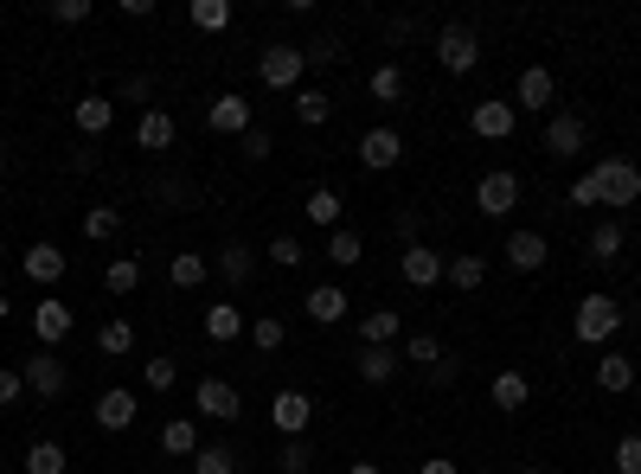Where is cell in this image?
<instances>
[{
	"instance_id": "1",
	"label": "cell",
	"mask_w": 641,
	"mask_h": 474,
	"mask_svg": "<svg viewBox=\"0 0 641 474\" xmlns=\"http://www.w3.org/2000/svg\"><path fill=\"white\" fill-rule=\"evenodd\" d=\"M20 379H26V392H33V398H46V405H52V398H65V385H72V372H65L59 346H39V353L20 366Z\"/></svg>"
},
{
	"instance_id": "2",
	"label": "cell",
	"mask_w": 641,
	"mask_h": 474,
	"mask_svg": "<svg viewBox=\"0 0 641 474\" xmlns=\"http://www.w3.org/2000/svg\"><path fill=\"white\" fill-rule=\"evenodd\" d=\"M616 328H623V302L616 295H584L577 302V340L584 346H603Z\"/></svg>"
},
{
	"instance_id": "3",
	"label": "cell",
	"mask_w": 641,
	"mask_h": 474,
	"mask_svg": "<svg viewBox=\"0 0 641 474\" xmlns=\"http://www.w3.org/2000/svg\"><path fill=\"white\" fill-rule=\"evenodd\" d=\"M590 180H597L603 205H636L641 200V167H636V161H597V167H590Z\"/></svg>"
},
{
	"instance_id": "4",
	"label": "cell",
	"mask_w": 641,
	"mask_h": 474,
	"mask_svg": "<svg viewBox=\"0 0 641 474\" xmlns=\"http://www.w3.org/2000/svg\"><path fill=\"white\" fill-rule=\"evenodd\" d=\"M302 71H308V52H302V46H270V52L257 59V77H264L270 90H302Z\"/></svg>"
},
{
	"instance_id": "5",
	"label": "cell",
	"mask_w": 641,
	"mask_h": 474,
	"mask_svg": "<svg viewBox=\"0 0 641 474\" xmlns=\"http://www.w3.org/2000/svg\"><path fill=\"white\" fill-rule=\"evenodd\" d=\"M193 410L213 417V423H238V417H244V398H238L231 379H200V385H193Z\"/></svg>"
},
{
	"instance_id": "6",
	"label": "cell",
	"mask_w": 641,
	"mask_h": 474,
	"mask_svg": "<svg viewBox=\"0 0 641 474\" xmlns=\"http://www.w3.org/2000/svg\"><path fill=\"white\" fill-rule=\"evenodd\" d=\"M436 59H443V71H475V59H482V46H475V26H462V20H449L443 33H436Z\"/></svg>"
},
{
	"instance_id": "7",
	"label": "cell",
	"mask_w": 641,
	"mask_h": 474,
	"mask_svg": "<svg viewBox=\"0 0 641 474\" xmlns=\"http://www.w3.org/2000/svg\"><path fill=\"white\" fill-rule=\"evenodd\" d=\"M302 315H308L315 328H341V321L354 315V302H347V289H341V282H315V289L302 295Z\"/></svg>"
},
{
	"instance_id": "8",
	"label": "cell",
	"mask_w": 641,
	"mask_h": 474,
	"mask_svg": "<svg viewBox=\"0 0 641 474\" xmlns=\"http://www.w3.org/2000/svg\"><path fill=\"white\" fill-rule=\"evenodd\" d=\"M513 205H520V174H507V167L482 174V187H475V212H482V218H507Z\"/></svg>"
},
{
	"instance_id": "9",
	"label": "cell",
	"mask_w": 641,
	"mask_h": 474,
	"mask_svg": "<svg viewBox=\"0 0 641 474\" xmlns=\"http://www.w3.org/2000/svg\"><path fill=\"white\" fill-rule=\"evenodd\" d=\"M398 161H405V136L398 129H366L359 136V167L366 174H392Z\"/></svg>"
},
{
	"instance_id": "10",
	"label": "cell",
	"mask_w": 641,
	"mask_h": 474,
	"mask_svg": "<svg viewBox=\"0 0 641 474\" xmlns=\"http://www.w3.org/2000/svg\"><path fill=\"white\" fill-rule=\"evenodd\" d=\"M270 423H277L283 436H308V423H315V398H308V392H295V385L277 392V398H270Z\"/></svg>"
},
{
	"instance_id": "11",
	"label": "cell",
	"mask_w": 641,
	"mask_h": 474,
	"mask_svg": "<svg viewBox=\"0 0 641 474\" xmlns=\"http://www.w3.org/2000/svg\"><path fill=\"white\" fill-rule=\"evenodd\" d=\"M552 97H559V77H552L546 65L520 71V84H513V110H552Z\"/></svg>"
},
{
	"instance_id": "12",
	"label": "cell",
	"mask_w": 641,
	"mask_h": 474,
	"mask_svg": "<svg viewBox=\"0 0 641 474\" xmlns=\"http://www.w3.org/2000/svg\"><path fill=\"white\" fill-rule=\"evenodd\" d=\"M206 123H213L218 136H251V129H257V123H251V103H244L238 90H225V97L206 103Z\"/></svg>"
},
{
	"instance_id": "13",
	"label": "cell",
	"mask_w": 641,
	"mask_h": 474,
	"mask_svg": "<svg viewBox=\"0 0 641 474\" xmlns=\"http://www.w3.org/2000/svg\"><path fill=\"white\" fill-rule=\"evenodd\" d=\"M443 264H449V257H436L430 244H405V257H398V276H405L411 289H436V282H443Z\"/></svg>"
},
{
	"instance_id": "14",
	"label": "cell",
	"mask_w": 641,
	"mask_h": 474,
	"mask_svg": "<svg viewBox=\"0 0 641 474\" xmlns=\"http://www.w3.org/2000/svg\"><path fill=\"white\" fill-rule=\"evenodd\" d=\"M469 129L482 141H507L520 129V110H513V103H475V110H469Z\"/></svg>"
},
{
	"instance_id": "15",
	"label": "cell",
	"mask_w": 641,
	"mask_h": 474,
	"mask_svg": "<svg viewBox=\"0 0 641 474\" xmlns=\"http://www.w3.org/2000/svg\"><path fill=\"white\" fill-rule=\"evenodd\" d=\"M90 417H97V430H116V436H123V430H136L142 405H136V392H103Z\"/></svg>"
},
{
	"instance_id": "16",
	"label": "cell",
	"mask_w": 641,
	"mask_h": 474,
	"mask_svg": "<svg viewBox=\"0 0 641 474\" xmlns=\"http://www.w3.org/2000/svg\"><path fill=\"white\" fill-rule=\"evenodd\" d=\"M33 334H39V346H65V334H72V308H65L59 295H46V302L33 308Z\"/></svg>"
},
{
	"instance_id": "17",
	"label": "cell",
	"mask_w": 641,
	"mask_h": 474,
	"mask_svg": "<svg viewBox=\"0 0 641 474\" xmlns=\"http://www.w3.org/2000/svg\"><path fill=\"white\" fill-rule=\"evenodd\" d=\"M174 136H180V123H174V110H161V103H148L142 123H136V141H142L148 154H161V148H174Z\"/></svg>"
},
{
	"instance_id": "18",
	"label": "cell",
	"mask_w": 641,
	"mask_h": 474,
	"mask_svg": "<svg viewBox=\"0 0 641 474\" xmlns=\"http://www.w3.org/2000/svg\"><path fill=\"white\" fill-rule=\"evenodd\" d=\"M398 340H405L398 308H366L359 315V346H398Z\"/></svg>"
},
{
	"instance_id": "19",
	"label": "cell",
	"mask_w": 641,
	"mask_h": 474,
	"mask_svg": "<svg viewBox=\"0 0 641 474\" xmlns=\"http://www.w3.org/2000/svg\"><path fill=\"white\" fill-rule=\"evenodd\" d=\"M546 257H552V244H546L539 231H513V238H507V264H513L520 276L546 270Z\"/></svg>"
},
{
	"instance_id": "20",
	"label": "cell",
	"mask_w": 641,
	"mask_h": 474,
	"mask_svg": "<svg viewBox=\"0 0 641 474\" xmlns=\"http://www.w3.org/2000/svg\"><path fill=\"white\" fill-rule=\"evenodd\" d=\"M398 366H405L398 346H359V379H366V385H392Z\"/></svg>"
},
{
	"instance_id": "21",
	"label": "cell",
	"mask_w": 641,
	"mask_h": 474,
	"mask_svg": "<svg viewBox=\"0 0 641 474\" xmlns=\"http://www.w3.org/2000/svg\"><path fill=\"white\" fill-rule=\"evenodd\" d=\"M206 340H218V346H231V340L251 334V321H244V308H231V302H218V308H206Z\"/></svg>"
},
{
	"instance_id": "22",
	"label": "cell",
	"mask_w": 641,
	"mask_h": 474,
	"mask_svg": "<svg viewBox=\"0 0 641 474\" xmlns=\"http://www.w3.org/2000/svg\"><path fill=\"white\" fill-rule=\"evenodd\" d=\"M20 264H26V276H33V282H46V289H52V282L65 276V251H59L52 238H39V244H33V251H26Z\"/></svg>"
},
{
	"instance_id": "23",
	"label": "cell",
	"mask_w": 641,
	"mask_h": 474,
	"mask_svg": "<svg viewBox=\"0 0 641 474\" xmlns=\"http://www.w3.org/2000/svg\"><path fill=\"white\" fill-rule=\"evenodd\" d=\"M341 212H347V200H341L334 187H315V193L302 200V218H308V225H321V231H341Z\"/></svg>"
},
{
	"instance_id": "24",
	"label": "cell",
	"mask_w": 641,
	"mask_h": 474,
	"mask_svg": "<svg viewBox=\"0 0 641 474\" xmlns=\"http://www.w3.org/2000/svg\"><path fill=\"white\" fill-rule=\"evenodd\" d=\"M206 276H213V257H200V251H174L167 257V282L174 289H206Z\"/></svg>"
},
{
	"instance_id": "25",
	"label": "cell",
	"mask_w": 641,
	"mask_h": 474,
	"mask_svg": "<svg viewBox=\"0 0 641 474\" xmlns=\"http://www.w3.org/2000/svg\"><path fill=\"white\" fill-rule=\"evenodd\" d=\"M577 148H584V116H552V123H546V154H559V161H571V154H577Z\"/></svg>"
},
{
	"instance_id": "26",
	"label": "cell",
	"mask_w": 641,
	"mask_h": 474,
	"mask_svg": "<svg viewBox=\"0 0 641 474\" xmlns=\"http://www.w3.org/2000/svg\"><path fill=\"white\" fill-rule=\"evenodd\" d=\"M72 123H77V129H84V136H103V129H110V123H116V103H110V97H97V90H90V97H77Z\"/></svg>"
},
{
	"instance_id": "27",
	"label": "cell",
	"mask_w": 641,
	"mask_h": 474,
	"mask_svg": "<svg viewBox=\"0 0 641 474\" xmlns=\"http://www.w3.org/2000/svg\"><path fill=\"white\" fill-rule=\"evenodd\" d=\"M488 398H495V410H526V398H533V379H526V372H495Z\"/></svg>"
},
{
	"instance_id": "28",
	"label": "cell",
	"mask_w": 641,
	"mask_h": 474,
	"mask_svg": "<svg viewBox=\"0 0 641 474\" xmlns=\"http://www.w3.org/2000/svg\"><path fill=\"white\" fill-rule=\"evenodd\" d=\"M636 385V359L629 353H603L597 359V392H629Z\"/></svg>"
},
{
	"instance_id": "29",
	"label": "cell",
	"mask_w": 641,
	"mask_h": 474,
	"mask_svg": "<svg viewBox=\"0 0 641 474\" xmlns=\"http://www.w3.org/2000/svg\"><path fill=\"white\" fill-rule=\"evenodd\" d=\"M443 282L462 289V295H475V289L488 282V257H449V264H443Z\"/></svg>"
},
{
	"instance_id": "30",
	"label": "cell",
	"mask_w": 641,
	"mask_h": 474,
	"mask_svg": "<svg viewBox=\"0 0 641 474\" xmlns=\"http://www.w3.org/2000/svg\"><path fill=\"white\" fill-rule=\"evenodd\" d=\"M72 469V456H65V443H52V436H39L33 449H26V474H65Z\"/></svg>"
},
{
	"instance_id": "31",
	"label": "cell",
	"mask_w": 641,
	"mask_h": 474,
	"mask_svg": "<svg viewBox=\"0 0 641 474\" xmlns=\"http://www.w3.org/2000/svg\"><path fill=\"white\" fill-rule=\"evenodd\" d=\"M161 456H200V430H193V417H174V423L161 430Z\"/></svg>"
},
{
	"instance_id": "32",
	"label": "cell",
	"mask_w": 641,
	"mask_h": 474,
	"mask_svg": "<svg viewBox=\"0 0 641 474\" xmlns=\"http://www.w3.org/2000/svg\"><path fill=\"white\" fill-rule=\"evenodd\" d=\"M277 474H315V449H308V436H283V449H277Z\"/></svg>"
},
{
	"instance_id": "33",
	"label": "cell",
	"mask_w": 641,
	"mask_h": 474,
	"mask_svg": "<svg viewBox=\"0 0 641 474\" xmlns=\"http://www.w3.org/2000/svg\"><path fill=\"white\" fill-rule=\"evenodd\" d=\"M328 116H334V97H328V90H295V123L321 129Z\"/></svg>"
},
{
	"instance_id": "34",
	"label": "cell",
	"mask_w": 641,
	"mask_h": 474,
	"mask_svg": "<svg viewBox=\"0 0 641 474\" xmlns=\"http://www.w3.org/2000/svg\"><path fill=\"white\" fill-rule=\"evenodd\" d=\"M616 257H623V225L603 218V225L590 231V264H616Z\"/></svg>"
},
{
	"instance_id": "35",
	"label": "cell",
	"mask_w": 641,
	"mask_h": 474,
	"mask_svg": "<svg viewBox=\"0 0 641 474\" xmlns=\"http://www.w3.org/2000/svg\"><path fill=\"white\" fill-rule=\"evenodd\" d=\"M103 289H110V295H136V289H142V264H136V257H110Z\"/></svg>"
},
{
	"instance_id": "36",
	"label": "cell",
	"mask_w": 641,
	"mask_h": 474,
	"mask_svg": "<svg viewBox=\"0 0 641 474\" xmlns=\"http://www.w3.org/2000/svg\"><path fill=\"white\" fill-rule=\"evenodd\" d=\"M187 20H193L200 33H225V26H231V0H193Z\"/></svg>"
},
{
	"instance_id": "37",
	"label": "cell",
	"mask_w": 641,
	"mask_h": 474,
	"mask_svg": "<svg viewBox=\"0 0 641 474\" xmlns=\"http://www.w3.org/2000/svg\"><path fill=\"white\" fill-rule=\"evenodd\" d=\"M359 257H366V244H359V231H347V225H341V231L328 238V264H334V270H354Z\"/></svg>"
},
{
	"instance_id": "38",
	"label": "cell",
	"mask_w": 641,
	"mask_h": 474,
	"mask_svg": "<svg viewBox=\"0 0 641 474\" xmlns=\"http://www.w3.org/2000/svg\"><path fill=\"white\" fill-rule=\"evenodd\" d=\"M116 231H123V212H116V205H90V212H84V238H97V244H110Z\"/></svg>"
},
{
	"instance_id": "39",
	"label": "cell",
	"mask_w": 641,
	"mask_h": 474,
	"mask_svg": "<svg viewBox=\"0 0 641 474\" xmlns=\"http://www.w3.org/2000/svg\"><path fill=\"white\" fill-rule=\"evenodd\" d=\"M97 353H110V359L136 353V328H129V321H103V328H97Z\"/></svg>"
},
{
	"instance_id": "40",
	"label": "cell",
	"mask_w": 641,
	"mask_h": 474,
	"mask_svg": "<svg viewBox=\"0 0 641 474\" xmlns=\"http://www.w3.org/2000/svg\"><path fill=\"white\" fill-rule=\"evenodd\" d=\"M218 270H225V282H251V276H257V257H251L244 244H225V251H218Z\"/></svg>"
},
{
	"instance_id": "41",
	"label": "cell",
	"mask_w": 641,
	"mask_h": 474,
	"mask_svg": "<svg viewBox=\"0 0 641 474\" xmlns=\"http://www.w3.org/2000/svg\"><path fill=\"white\" fill-rule=\"evenodd\" d=\"M283 340H289V328L277 315H257V321H251V346H257V353H283Z\"/></svg>"
},
{
	"instance_id": "42",
	"label": "cell",
	"mask_w": 641,
	"mask_h": 474,
	"mask_svg": "<svg viewBox=\"0 0 641 474\" xmlns=\"http://www.w3.org/2000/svg\"><path fill=\"white\" fill-rule=\"evenodd\" d=\"M372 97H379V103H398V97H405V71L398 65H372Z\"/></svg>"
},
{
	"instance_id": "43",
	"label": "cell",
	"mask_w": 641,
	"mask_h": 474,
	"mask_svg": "<svg viewBox=\"0 0 641 474\" xmlns=\"http://www.w3.org/2000/svg\"><path fill=\"white\" fill-rule=\"evenodd\" d=\"M193 474H238V456H231L225 443H213V449L193 456Z\"/></svg>"
},
{
	"instance_id": "44",
	"label": "cell",
	"mask_w": 641,
	"mask_h": 474,
	"mask_svg": "<svg viewBox=\"0 0 641 474\" xmlns=\"http://www.w3.org/2000/svg\"><path fill=\"white\" fill-rule=\"evenodd\" d=\"M398 353H405V359H418V366H430V372L443 366V340H430V334H411Z\"/></svg>"
},
{
	"instance_id": "45",
	"label": "cell",
	"mask_w": 641,
	"mask_h": 474,
	"mask_svg": "<svg viewBox=\"0 0 641 474\" xmlns=\"http://www.w3.org/2000/svg\"><path fill=\"white\" fill-rule=\"evenodd\" d=\"M174 379H180V366H174L167 353H161V359H148V366H142V385H148V392H174Z\"/></svg>"
},
{
	"instance_id": "46",
	"label": "cell",
	"mask_w": 641,
	"mask_h": 474,
	"mask_svg": "<svg viewBox=\"0 0 641 474\" xmlns=\"http://www.w3.org/2000/svg\"><path fill=\"white\" fill-rule=\"evenodd\" d=\"M270 264H277V270H302V264H308V251H302L295 238H270Z\"/></svg>"
},
{
	"instance_id": "47",
	"label": "cell",
	"mask_w": 641,
	"mask_h": 474,
	"mask_svg": "<svg viewBox=\"0 0 641 474\" xmlns=\"http://www.w3.org/2000/svg\"><path fill=\"white\" fill-rule=\"evenodd\" d=\"M46 20H59V26H84V20H90V0H52V7H46Z\"/></svg>"
},
{
	"instance_id": "48",
	"label": "cell",
	"mask_w": 641,
	"mask_h": 474,
	"mask_svg": "<svg viewBox=\"0 0 641 474\" xmlns=\"http://www.w3.org/2000/svg\"><path fill=\"white\" fill-rule=\"evenodd\" d=\"M616 474H641V436H623V443H616Z\"/></svg>"
},
{
	"instance_id": "49",
	"label": "cell",
	"mask_w": 641,
	"mask_h": 474,
	"mask_svg": "<svg viewBox=\"0 0 641 474\" xmlns=\"http://www.w3.org/2000/svg\"><path fill=\"white\" fill-rule=\"evenodd\" d=\"M20 398H26V379H20L13 366H0V410H7V405H20Z\"/></svg>"
},
{
	"instance_id": "50",
	"label": "cell",
	"mask_w": 641,
	"mask_h": 474,
	"mask_svg": "<svg viewBox=\"0 0 641 474\" xmlns=\"http://www.w3.org/2000/svg\"><path fill=\"white\" fill-rule=\"evenodd\" d=\"M244 141V161H270V136L264 129H251V136H238Z\"/></svg>"
},
{
	"instance_id": "51",
	"label": "cell",
	"mask_w": 641,
	"mask_h": 474,
	"mask_svg": "<svg viewBox=\"0 0 641 474\" xmlns=\"http://www.w3.org/2000/svg\"><path fill=\"white\" fill-rule=\"evenodd\" d=\"M571 205H603V193H597V180H590V174H577V187H571Z\"/></svg>"
},
{
	"instance_id": "52",
	"label": "cell",
	"mask_w": 641,
	"mask_h": 474,
	"mask_svg": "<svg viewBox=\"0 0 641 474\" xmlns=\"http://www.w3.org/2000/svg\"><path fill=\"white\" fill-rule=\"evenodd\" d=\"M148 90H154L148 77H129V84H123V97H129V103H148Z\"/></svg>"
},
{
	"instance_id": "53",
	"label": "cell",
	"mask_w": 641,
	"mask_h": 474,
	"mask_svg": "<svg viewBox=\"0 0 641 474\" xmlns=\"http://www.w3.org/2000/svg\"><path fill=\"white\" fill-rule=\"evenodd\" d=\"M418 474H462V469H456V462H443V456H436V462H418Z\"/></svg>"
},
{
	"instance_id": "54",
	"label": "cell",
	"mask_w": 641,
	"mask_h": 474,
	"mask_svg": "<svg viewBox=\"0 0 641 474\" xmlns=\"http://www.w3.org/2000/svg\"><path fill=\"white\" fill-rule=\"evenodd\" d=\"M347 474H385V469H379V462H354Z\"/></svg>"
},
{
	"instance_id": "55",
	"label": "cell",
	"mask_w": 641,
	"mask_h": 474,
	"mask_svg": "<svg viewBox=\"0 0 641 474\" xmlns=\"http://www.w3.org/2000/svg\"><path fill=\"white\" fill-rule=\"evenodd\" d=\"M7 167H13V154H7V141H0V174H7Z\"/></svg>"
},
{
	"instance_id": "56",
	"label": "cell",
	"mask_w": 641,
	"mask_h": 474,
	"mask_svg": "<svg viewBox=\"0 0 641 474\" xmlns=\"http://www.w3.org/2000/svg\"><path fill=\"white\" fill-rule=\"evenodd\" d=\"M7 315H13V302H7V295H0V321H7Z\"/></svg>"
},
{
	"instance_id": "57",
	"label": "cell",
	"mask_w": 641,
	"mask_h": 474,
	"mask_svg": "<svg viewBox=\"0 0 641 474\" xmlns=\"http://www.w3.org/2000/svg\"><path fill=\"white\" fill-rule=\"evenodd\" d=\"M520 474H546V469H520Z\"/></svg>"
},
{
	"instance_id": "58",
	"label": "cell",
	"mask_w": 641,
	"mask_h": 474,
	"mask_svg": "<svg viewBox=\"0 0 641 474\" xmlns=\"http://www.w3.org/2000/svg\"><path fill=\"white\" fill-rule=\"evenodd\" d=\"M0 264H7V244H0Z\"/></svg>"
},
{
	"instance_id": "59",
	"label": "cell",
	"mask_w": 641,
	"mask_h": 474,
	"mask_svg": "<svg viewBox=\"0 0 641 474\" xmlns=\"http://www.w3.org/2000/svg\"><path fill=\"white\" fill-rule=\"evenodd\" d=\"M636 372H641V353H636Z\"/></svg>"
}]
</instances>
